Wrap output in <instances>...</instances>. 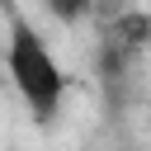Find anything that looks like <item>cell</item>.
Instances as JSON below:
<instances>
[{
  "label": "cell",
  "mask_w": 151,
  "mask_h": 151,
  "mask_svg": "<svg viewBox=\"0 0 151 151\" xmlns=\"http://www.w3.org/2000/svg\"><path fill=\"white\" fill-rule=\"evenodd\" d=\"M42 5H47V14H52L57 24H80V19L94 14L99 0H42Z\"/></svg>",
  "instance_id": "7a4b0ae2"
},
{
  "label": "cell",
  "mask_w": 151,
  "mask_h": 151,
  "mask_svg": "<svg viewBox=\"0 0 151 151\" xmlns=\"http://www.w3.org/2000/svg\"><path fill=\"white\" fill-rule=\"evenodd\" d=\"M5 71H9V85H14V94L24 99L28 118H33L38 127L57 123L61 99H66V76H61V61L52 57V47L42 42V33H38L19 9H9Z\"/></svg>",
  "instance_id": "6da1fadb"
}]
</instances>
